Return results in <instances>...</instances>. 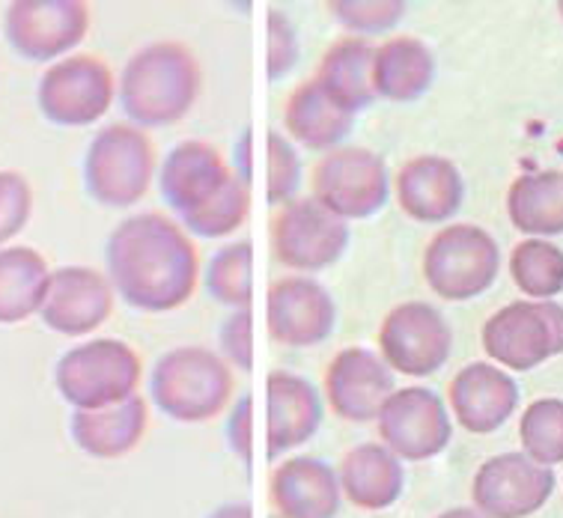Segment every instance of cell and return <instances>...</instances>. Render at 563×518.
<instances>
[{
  "mask_svg": "<svg viewBox=\"0 0 563 518\" xmlns=\"http://www.w3.org/2000/svg\"><path fill=\"white\" fill-rule=\"evenodd\" d=\"M379 349L385 364L402 376H432L451 357V326L427 301H406L385 316Z\"/></svg>",
  "mask_w": 563,
  "mask_h": 518,
  "instance_id": "12",
  "label": "cell"
},
{
  "mask_svg": "<svg viewBox=\"0 0 563 518\" xmlns=\"http://www.w3.org/2000/svg\"><path fill=\"white\" fill-rule=\"evenodd\" d=\"M298 60L296 31L289 24L287 15L272 12L268 15V78L277 81L280 75H287Z\"/></svg>",
  "mask_w": 563,
  "mask_h": 518,
  "instance_id": "36",
  "label": "cell"
},
{
  "mask_svg": "<svg viewBox=\"0 0 563 518\" xmlns=\"http://www.w3.org/2000/svg\"><path fill=\"white\" fill-rule=\"evenodd\" d=\"M57 387L75 411L117 406L141 385V357L123 340H92L75 345L57 361Z\"/></svg>",
  "mask_w": 563,
  "mask_h": 518,
  "instance_id": "6",
  "label": "cell"
},
{
  "mask_svg": "<svg viewBox=\"0 0 563 518\" xmlns=\"http://www.w3.org/2000/svg\"><path fill=\"white\" fill-rule=\"evenodd\" d=\"M108 272L125 305L146 313L176 310L197 289V251L179 224L158 212L125 218L108 239Z\"/></svg>",
  "mask_w": 563,
  "mask_h": 518,
  "instance_id": "1",
  "label": "cell"
},
{
  "mask_svg": "<svg viewBox=\"0 0 563 518\" xmlns=\"http://www.w3.org/2000/svg\"><path fill=\"white\" fill-rule=\"evenodd\" d=\"M90 7L81 0H19L7 10V40L24 60L48 63L87 36Z\"/></svg>",
  "mask_w": 563,
  "mask_h": 518,
  "instance_id": "15",
  "label": "cell"
},
{
  "mask_svg": "<svg viewBox=\"0 0 563 518\" xmlns=\"http://www.w3.org/2000/svg\"><path fill=\"white\" fill-rule=\"evenodd\" d=\"M52 286V272L33 247L0 251V326H15L40 313Z\"/></svg>",
  "mask_w": 563,
  "mask_h": 518,
  "instance_id": "28",
  "label": "cell"
},
{
  "mask_svg": "<svg viewBox=\"0 0 563 518\" xmlns=\"http://www.w3.org/2000/svg\"><path fill=\"white\" fill-rule=\"evenodd\" d=\"M268 394V459L308 444L322 423V403L308 378L277 370L266 382Z\"/></svg>",
  "mask_w": 563,
  "mask_h": 518,
  "instance_id": "21",
  "label": "cell"
},
{
  "mask_svg": "<svg viewBox=\"0 0 563 518\" xmlns=\"http://www.w3.org/2000/svg\"><path fill=\"white\" fill-rule=\"evenodd\" d=\"M349 244V227L325 206L305 197L292 200L275 214L272 251L275 260L298 272H322L343 256Z\"/></svg>",
  "mask_w": 563,
  "mask_h": 518,
  "instance_id": "11",
  "label": "cell"
},
{
  "mask_svg": "<svg viewBox=\"0 0 563 518\" xmlns=\"http://www.w3.org/2000/svg\"><path fill=\"white\" fill-rule=\"evenodd\" d=\"M552 492V467L537 465L525 453H501L481 465L472 498L477 513L486 518H528L545 507Z\"/></svg>",
  "mask_w": 563,
  "mask_h": 518,
  "instance_id": "14",
  "label": "cell"
},
{
  "mask_svg": "<svg viewBox=\"0 0 563 518\" xmlns=\"http://www.w3.org/2000/svg\"><path fill=\"white\" fill-rule=\"evenodd\" d=\"M301 183V162L292 143L277 132L268 134V203H289Z\"/></svg>",
  "mask_w": 563,
  "mask_h": 518,
  "instance_id": "34",
  "label": "cell"
},
{
  "mask_svg": "<svg viewBox=\"0 0 563 518\" xmlns=\"http://www.w3.org/2000/svg\"><path fill=\"white\" fill-rule=\"evenodd\" d=\"M155 170L153 143L137 125L113 122L96 134L84 158V183L96 203L125 209L141 203Z\"/></svg>",
  "mask_w": 563,
  "mask_h": 518,
  "instance_id": "5",
  "label": "cell"
},
{
  "mask_svg": "<svg viewBox=\"0 0 563 518\" xmlns=\"http://www.w3.org/2000/svg\"><path fill=\"white\" fill-rule=\"evenodd\" d=\"M113 310V289L108 277L87 265H66L52 275L42 305V322L66 337H81L108 322Z\"/></svg>",
  "mask_w": 563,
  "mask_h": 518,
  "instance_id": "18",
  "label": "cell"
},
{
  "mask_svg": "<svg viewBox=\"0 0 563 518\" xmlns=\"http://www.w3.org/2000/svg\"><path fill=\"white\" fill-rule=\"evenodd\" d=\"M254 254H251V242H236L221 247L212 263L206 268V289L216 298L218 305L227 307H251V295H254Z\"/></svg>",
  "mask_w": 563,
  "mask_h": 518,
  "instance_id": "31",
  "label": "cell"
},
{
  "mask_svg": "<svg viewBox=\"0 0 563 518\" xmlns=\"http://www.w3.org/2000/svg\"><path fill=\"white\" fill-rule=\"evenodd\" d=\"M251 411H254L251 397H242L230 417V444L245 462H251Z\"/></svg>",
  "mask_w": 563,
  "mask_h": 518,
  "instance_id": "38",
  "label": "cell"
},
{
  "mask_svg": "<svg viewBox=\"0 0 563 518\" xmlns=\"http://www.w3.org/2000/svg\"><path fill=\"white\" fill-rule=\"evenodd\" d=\"M525 456L552 467L563 462V399H537L525 408L519 423Z\"/></svg>",
  "mask_w": 563,
  "mask_h": 518,
  "instance_id": "32",
  "label": "cell"
},
{
  "mask_svg": "<svg viewBox=\"0 0 563 518\" xmlns=\"http://www.w3.org/2000/svg\"><path fill=\"white\" fill-rule=\"evenodd\" d=\"M284 122H287V132L301 146L331 150L352 132L355 113H349L343 104L334 102L322 90V84L313 78V81L298 84L292 90V96L287 99V108H284Z\"/></svg>",
  "mask_w": 563,
  "mask_h": 518,
  "instance_id": "26",
  "label": "cell"
},
{
  "mask_svg": "<svg viewBox=\"0 0 563 518\" xmlns=\"http://www.w3.org/2000/svg\"><path fill=\"white\" fill-rule=\"evenodd\" d=\"M162 197L191 233L221 239L245 224L251 194L212 143L185 141L164 158Z\"/></svg>",
  "mask_w": 563,
  "mask_h": 518,
  "instance_id": "2",
  "label": "cell"
},
{
  "mask_svg": "<svg viewBox=\"0 0 563 518\" xmlns=\"http://www.w3.org/2000/svg\"><path fill=\"white\" fill-rule=\"evenodd\" d=\"M373 57H376V48L367 40L352 36V40L334 42L322 57V63H319L317 81L349 113L364 111V108L376 102Z\"/></svg>",
  "mask_w": 563,
  "mask_h": 518,
  "instance_id": "27",
  "label": "cell"
},
{
  "mask_svg": "<svg viewBox=\"0 0 563 518\" xmlns=\"http://www.w3.org/2000/svg\"><path fill=\"white\" fill-rule=\"evenodd\" d=\"M390 394H394L390 366L364 345H349L328 364L325 397L331 411L349 423L376 420Z\"/></svg>",
  "mask_w": 563,
  "mask_h": 518,
  "instance_id": "17",
  "label": "cell"
},
{
  "mask_svg": "<svg viewBox=\"0 0 563 518\" xmlns=\"http://www.w3.org/2000/svg\"><path fill=\"white\" fill-rule=\"evenodd\" d=\"M150 411L144 397H129L117 406L75 411L69 420L75 444L92 459H120L132 453L146 436Z\"/></svg>",
  "mask_w": 563,
  "mask_h": 518,
  "instance_id": "23",
  "label": "cell"
},
{
  "mask_svg": "<svg viewBox=\"0 0 563 518\" xmlns=\"http://www.w3.org/2000/svg\"><path fill=\"white\" fill-rule=\"evenodd\" d=\"M483 349L498 364L528 373L563 352V307L558 301H516L489 316Z\"/></svg>",
  "mask_w": 563,
  "mask_h": 518,
  "instance_id": "8",
  "label": "cell"
},
{
  "mask_svg": "<svg viewBox=\"0 0 563 518\" xmlns=\"http://www.w3.org/2000/svg\"><path fill=\"white\" fill-rule=\"evenodd\" d=\"M507 212L516 230L528 235L563 233V170L525 173L507 194Z\"/></svg>",
  "mask_w": 563,
  "mask_h": 518,
  "instance_id": "29",
  "label": "cell"
},
{
  "mask_svg": "<svg viewBox=\"0 0 563 518\" xmlns=\"http://www.w3.org/2000/svg\"><path fill=\"white\" fill-rule=\"evenodd\" d=\"M233 397L230 366L203 345H179L158 357L153 370V399L179 423H203L224 411Z\"/></svg>",
  "mask_w": 563,
  "mask_h": 518,
  "instance_id": "4",
  "label": "cell"
},
{
  "mask_svg": "<svg viewBox=\"0 0 563 518\" xmlns=\"http://www.w3.org/2000/svg\"><path fill=\"white\" fill-rule=\"evenodd\" d=\"M501 268L498 242L474 224L439 230L423 254V277L448 301H468L495 284Z\"/></svg>",
  "mask_w": 563,
  "mask_h": 518,
  "instance_id": "7",
  "label": "cell"
},
{
  "mask_svg": "<svg viewBox=\"0 0 563 518\" xmlns=\"http://www.w3.org/2000/svg\"><path fill=\"white\" fill-rule=\"evenodd\" d=\"M221 340H224V349L227 355L236 361V366H242V370H251V310H239L236 316H230L224 326V334H221Z\"/></svg>",
  "mask_w": 563,
  "mask_h": 518,
  "instance_id": "37",
  "label": "cell"
},
{
  "mask_svg": "<svg viewBox=\"0 0 563 518\" xmlns=\"http://www.w3.org/2000/svg\"><path fill=\"white\" fill-rule=\"evenodd\" d=\"M462 176L456 164L441 155H418L397 173V200L402 212L420 224H441L460 212Z\"/></svg>",
  "mask_w": 563,
  "mask_h": 518,
  "instance_id": "20",
  "label": "cell"
},
{
  "mask_svg": "<svg viewBox=\"0 0 563 518\" xmlns=\"http://www.w3.org/2000/svg\"><path fill=\"white\" fill-rule=\"evenodd\" d=\"M519 406V385L492 364H468L451 382V408L474 436L501 429Z\"/></svg>",
  "mask_w": 563,
  "mask_h": 518,
  "instance_id": "19",
  "label": "cell"
},
{
  "mask_svg": "<svg viewBox=\"0 0 563 518\" xmlns=\"http://www.w3.org/2000/svg\"><path fill=\"white\" fill-rule=\"evenodd\" d=\"M36 102L45 120L54 125H90L102 120L113 102V75L99 57L75 54L45 69L36 90Z\"/></svg>",
  "mask_w": 563,
  "mask_h": 518,
  "instance_id": "10",
  "label": "cell"
},
{
  "mask_svg": "<svg viewBox=\"0 0 563 518\" xmlns=\"http://www.w3.org/2000/svg\"><path fill=\"white\" fill-rule=\"evenodd\" d=\"M435 81V57L415 36H397L376 48L373 57V90L376 99L415 102Z\"/></svg>",
  "mask_w": 563,
  "mask_h": 518,
  "instance_id": "25",
  "label": "cell"
},
{
  "mask_svg": "<svg viewBox=\"0 0 563 518\" xmlns=\"http://www.w3.org/2000/svg\"><path fill=\"white\" fill-rule=\"evenodd\" d=\"M33 191L15 170H0V244L10 242L31 221Z\"/></svg>",
  "mask_w": 563,
  "mask_h": 518,
  "instance_id": "35",
  "label": "cell"
},
{
  "mask_svg": "<svg viewBox=\"0 0 563 518\" xmlns=\"http://www.w3.org/2000/svg\"><path fill=\"white\" fill-rule=\"evenodd\" d=\"M390 179L385 158L364 146H343L317 164L313 170V200L338 218H373L388 203Z\"/></svg>",
  "mask_w": 563,
  "mask_h": 518,
  "instance_id": "9",
  "label": "cell"
},
{
  "mask_svg": "<svg viewBox=\"0 0 563 518\" xmlns=\"http://www.w3.org/2000/svg\"><path fill=\"white\" fill-rule=\"evenodd\" d=\"M328 12L355 33L390 31L406 15L402 0H331Z\"/></svg>",
  "mask_w": 563,
  "mask_h": 518,
  "instance_id": "33",
  "label": "cell"
},
{
  "mask_svg": "<svg viewBox=\"0 0 563 518\" xmlns=\"http://www.w3.org/2000/svg\"><path fill=\"white\" fill-rule=\"evenodd\" d=\"M439 518H486V516H481V513H477V509L456 507V509H448V513H441Z\"/></svg>",
  "mask_w": 563,
  "mask_h": 518,
  "instance_id": "40",
  "label": "cell"
},
{
  "mask_svg": "<svg viewBox=\"0 0 563 518\" xmlns=\"http://www.w3.org/2000/svg\"><path fill=\"white\" fill-rule=\"evenodd\" d=\"M209 518H254V513H251L247 504H224V507H218Z\"/></svg>",
  "mask_w": 563,
  "mask_h": 518,
  "instance_id": "39",
  "label": "cell"
},
{
  "mask_svg": "<svg viewBox=\"0 0 563 518\" xmlns=\"http://www.w3.org/2000/svg\"><path fill=\"white\" fill-rule=\"evenodd\" d=\"M272 504L284 518H334L340 509V480L322 459L296 456L275 467Z\"/></svg>",
  "mask_w": 563,
  "mask_h": 518,
  "instance_id": "22",
  "label": "cell"
},
{
  "mask_svg": "<svg viewBox=\"0 0 563 518\" xmlns=\"http://www.w3.org/2000/svg\"><path fill=\"white\" fill-rule=\"evenodd\" d=\"M200 92L197 57L179 42H153L125 63L120 104L144 129L174 125L191 111Z\"/></svg>",
  "mask_w": 563,
  "mask_h": 518,
  "instance_id": "3",
  "label": "cell"
},
{
  "mask_svg": "<svg viewBox=\"0 0 563 518\" xmlns=\"http://www.w3.org/2000/svg\"><path fill=\"white\" fill-rule=\"evenodd\" d=\"M558 10H561V15H563V3H561V7H558Z\"/></svg>",
  "mask_w": 563,
  "mask_h": 518,
  "instance_id": "41",
  "label": "cell"
},
{
  "mask_svg": "<svg viewBox=\"0 0 563 518\" xmlns=\"http://www.w3.org/2000/svg\"><path fill=\"white\" fill-rule=\"evenodd\" d=\"M338 480L349 504L369 513L394 507L406 486L402 462L385 444H358L349 450Z\"/></svg>",
  "mask_w": 563,
  "mask_h": 518,
  "instance_id": "24",
  "label": "cell"
},
{
  "mask_svg": "<svg viewBox=\"0 0 563 518\" xmlns=\"http://www.w3.org/2000/svg\"><path fill=\"white\" fill-rule=\"evenodd\" d=\"M376 420H379L382 444L406 462L439 456L451 444V415L430 387L394 390Z\"/></svg>",
  "mask_w": 563,
  "mask_h": 518,
  "instance_id": "13",
  "label": "cell"
},
{
  "mask_svg": "<svg viewBox=\"0 0 563 518\" xmlns=\"http://www.w3.org/2000/svg\"><path fill=\"white\" fill-rule=\"evenodd\" d=\"M510 272L516 286L531 298H554L563 293V251L543 239H528L516 244L510 256Z\"/></svg>",
  "mask_w": 563,
  "mask_h": 518,
  "instance_id": "30",
  "label": "cell"
},
{
  "mask_svg": "<svg viewBox=\"0 0 563 518\" xmlns=\"http://www.w3.org/2000/svg\"><path fill=\"white\" fill-rule=\"evenodd\" d=\"M268 334L289 349H308L331 337L338 307L313 277H284L268 289Z\"/></svg>",
  "mask_w": 563,
  "mask_h": 518,
  "instance_id": "16",
  "label": "cell"
}]
</instances>
